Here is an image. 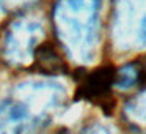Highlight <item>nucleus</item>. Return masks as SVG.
<instances>
[{"mask_svg":"<svg viewBox=\"0 0 146 134\" xmlns=\"http://www.w3.org/2000/svg\"><path fill=\"white\" fill-rule=\"evenodd\" d=\"M52 16L69 57L82 63L91 60L99 40V0H58Z\"/></svg>","mask_w":146,"mask_h":134,"instance_id":"obj_1","label":"nucleus"},{"mask_svg":"<svg viewBox=\"0 0 146 134\" xmlns=\"http://www.w3.org/2000/svg\"><path fill=\"white\" fill-rule=\"evenodd\" d=\"M42 36V25L33 19H17L10 25L3 40V54L13 65L27 63L33 57L36 43Z\"/></svg>","mask_w":146,"mask_h":134,"instance_id":"obj_2","label":"nucleus"},{"mask_svg":"<svg viewBox=\"0 0 146 134\" xmlns=\"http://www.w3.org/2000/svg\"><path fill=\"white\" fill-rule=\"evenodd\" d=\"M116 11L119 36L146 44V0H118Z\"/></svg>","mask_w":146,"mask_h":134,"instance_id":"obj_3","label":"nucleus"},{"mask_svg":"<svg viewBox=\"0 0 146 134\" xmlns=\"http://www.w3.org/2000/svg\"><path fill=\"white\" fill-rule=\"evenodd\" d=\"M19 96L17 101L25 107L29 117H32L33 109H41L42 112L50 107H55L60 104L63 99V87L54 85V84H46V82H32L27 85H22L17 88Z\"/></svg>","mask_w":146,"mask_h":134,"instance_id":"obj_4","label":"nucleus"},{"mask_svg":"<svg viewBox=\"0 0 146 134\" xmlns=\"http://www.w3.org/2000/svg\"><path fill=\"white\" fill-rule=\"evenodd\" d=\"M30 117L17 99L0 101V134H21Z\"/></svg>","mask_w":146,"mask_h":134,"instance_id":"obj_5","label":"nucleus"},{"mask_svg":"<svg viewBox=\"0 0 146 134\" xmlns=\"http://www.w3.org/2000/svg\"><path fill=\"white\" fill-rule=\"evenodd\" d=\"M115 80V71L111 68H101L91 73L80 87V95L83 98H88L90 101H101L102 98H107L110 88Z\"/></svg>","mask_w":146,"mask_h":134,"instance_id":"obj_6","label":"nucleus"},{"mask_svg":"<svg viewBox=\"0 0 146 134\" xmlns=\"http://www.w3.org/2000/svg\"><path fill=\"white\" fill-rule=\"evenodd\" d=\"M33 60L35 65L42 71H50V73H57V71L64 70V63L60 58V55L55 52V49L50 44H44L39 49H35L33 52Z\"/></svg>","mask_w":146,"mask_h":134,"instance_id":"obj_7","label":"nucleus"},{"mask_svg":"<svg viewBox=\"0 0 146 134\" xmlns=\"http://www.w3.org/2000/svg\"><path fill=\"white\" fill-rule=\"evenodd\" d=\"M82 134H111L110 131L107 129L105 126H102V125H90L88 128H86L85 131H83Z\"/></svg>","mask_w":146,"mask_h":134,"instance_id":"obj_8","label":"nucleus"},{"mask_svg":"<svg viewBox=\"0 0 146 134\" xmlns=\"http://www.w3.org/2000/svg\"><path fill=\"white\" fill-rule=\"evenodd\" d=\"M7 2H10V0H0V5H5ZM13 2H16V0H13Z\"/></svg>","mask_w":146,"mask_h":134,"instance_id":"obj_9","label":"nucleus"}]
</instances>
